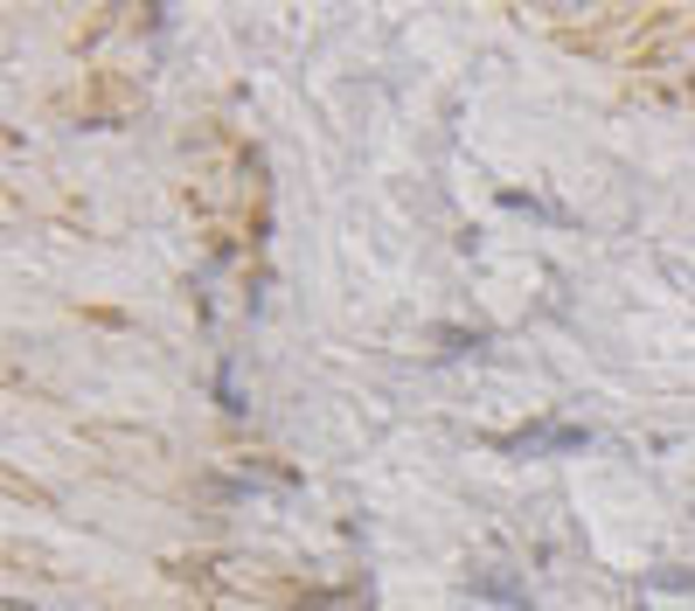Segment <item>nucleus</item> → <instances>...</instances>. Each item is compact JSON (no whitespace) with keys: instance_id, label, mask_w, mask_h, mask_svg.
<instances>
[{"instance_id":"obj_1","label":"nucleus","mask_w":695,"mask_h":611,"mask_svg":"<svg viewBox=\"0 0 695 611\" xmlns=\"http://www.w3.org/2000/svg\"><path fill=\"white\" fill-rule=\"evenodd\" d=\"M591 445V431H578V424H563V431H522L514 438V451H578Z\"/></svg>"}]
</instances>
